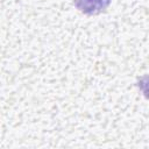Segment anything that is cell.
I'll list each match as a JSON object with an SVG mask.
<instances>
[{
  "mask_svg": "<svg viewBox=\"0 0 149 149\" xmlns=\"http://www.w3.org/2000/svg\"><path fill=\"white\" fill-rule=\"evenodd\" d=\"M112 0H73L74 6L86 15H97L104 12Z\"/></svg>",
  "mask_w": 149,
  "mask_h": 149,
  "instance_id": "obj_1",
  "label": "cell"
}]
</instances>
